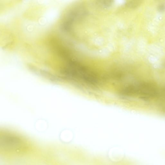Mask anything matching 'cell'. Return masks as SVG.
Here are the masks:
<instances>
[{
	"label": "cell",
	"instance_id": "cell-1",
	"mask_svg": "<svg viewBox=\"0 0 165 165\" xmlns=\"http://www.w3.org/2000/svg\"><path fill=\"white\" fill-rule=\"evenodd\" d=\"M22 145V142L20 139L14 136L6 135L1 137V147L5 149L17 151Z\"/></svg>",
	"mask_w": 165,
	"mask_h": 165
}]
</instances>
